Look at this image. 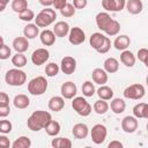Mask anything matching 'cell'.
Here are the masks:
<instances>
[{
	"label": "cell",
	"mask_w": 148,
	"mask_h": 148,
	"mask_svg": "<svg viewBox=\"0 0 148 148\" xmlns=\"http://www.w3.org/2000/svg\"><path fill=\"white\" fill-rule=\"evenodd\" d=\"M44 130L46 131V133L50 136H57L59 134V132H60V124L58 121H56V120H51L46 125V127Z\"/></svg>",
	"instance_id": "4dcf8cb0"
},
{
	"label": "cell",
	"mask_w": 148,
	"mask_h": 148,
	"mask_svg": "<svg viewBox=\"0 0 148 148\" xmlns=\"http://www.w3.org/2000/svg\"><path fill=\"white\" fill-rule=\"evenodd\" d=\"M112 22V18L111 16L106 13V12H101L96 15V24H97V28L101 29L102 31H105L108 29V27L111 24Z\"/></svg>",
	"instance_id": "4fadbf2b"
},
{
	"label": "cell",
	"mask_w": 148,
	"mask_h": 148,
	"mask_svg": "<svg viewBox=\"0 0 148 148\" xmlns=\"http://www.w3.org/2000/svg\"><path fill=\"white\" fill-rule=\"evenodd\" d=\"M97 95L101 99H104V101H109V99H112L113 98V90L108 87V86H102L97 89Z\"/></svg>",
	"instance_id": "83f0119b"
},
{
	"label": "cell",
	"mask_w": 148,
	"mask_h": 148,
	"mask_svg": "<svg viewBox=\"0 0 148 148\" xmlns=\"http://www.w3.org/2000/svg\"><path fill=\"white\" fill-rule=\"evenodd\" d=\"M39 3L44 7H50V6H53V1L54 0H38Z\"/></svg>",
	"instance_id": "db71d44e"
},
{
	"label": "cell",
	"mask_w": 148,
	"mask_h": 148,
	"mask_svg": "<svg viewBox=\"0 0 148 148\" xmlns=\"http://www.w3.org/2000/svg\"><path fill=\"white\" fill-rule=\"evenodd\" d=\"M145 65H146V67H148V60H147V61L145 62Z\"/></svg>",
	"instance_id": "680465c9"
},
{
	"label": "cell",
	"mask_w": 148,
	"mask_h": 148,
	"mask_svg": "<svg viewBox=\"0 0 148 148\" xmlns=\"http://www.w3.org/2000/svg\"><path fill=\"white\" fill-rule=\"evenodd\" d=\"M28 47H29V42L27 37H16L13 40V49L18 53L25 52Z\"/></svg>",
	"instance_id": "ac0fdd59"
},
{
	"label": "cell",
	"mask_w": 148,
	"mask_h": 148,
	"mask_svg": "<svg viewBox=\"0 0 148 148\" xmlns=\"http://www.w3.org/2000/svg\"><path fill=\"white\" fill-rule=\"evenodd\" d=\"M13 103H14V106L17 108V109H25V108L29 106L30 99H29V97H28L27 95H24V94H18V95H16V96L14 97Z\"/></svg>",
	"instance_id": "d4e9b609"
},
{
	"label": "cell",
	"mask_w": 148,
	"mask_h": 148,
	"mask_svg": "<svg viewBox=\"0 0 148 148\" xmlns=\"http://www.w3.org/2000/svg\"><path fill=\"white\" fill-rule=\"evenodd\" d=\"M105 39H106V37H105L103 34H101V32H95V34H92V35L90 36L89 43H90V46L97 51V50L103 45V43L105 42Z\"/></svg>",
	"instance_id": "44dd1931"
},
{
	"label": "cell",
	"mask_w": 148,
	"mask_h": 148,
	"mask_svg": "<svg viewBox=\"0 0 148 148\" xmlns=\"http://www.w3.org/2000/svg\"><path fill=\"white\" fill-rule=\"evenodd\" d=\"M110 108H111V111L116 114H120L125 111L126 109V103L124 99L121 98H113L111 101V104H110Z\"/></svg>",
	"instance_id": "cb8c5ba5"
},
{
	"label": "cell",
	"mask_w": 148,
	"mask_h": 148,
	"mask_svg": "<svg viewBox=\"0 0 148 148\" xmlns=\"http://www.w3.org/2000/svg\"><path fill=\"white\" fill-rule=\"evenodd\" d=\"M86 39V35H84V31L79 28V27H74L69 30V34H68V40L71 44L73 45H80L84 42Z\"/></svg>",
	"instance_id": "30bf717a"
},
{
	"label": "cell",
	"mask_w": 148,
	"mask_h": 148,
	"mask_svg": "<svg viewBox=\"0 0 148 148\" xmlns=\"http://www.w3.org/2000/svg\"><path fill=\"white\" fill-rule=\"evenodd\" d=\"M8 2H9V0H0V10L1 12L6 8V6H7Z\"/></svg>",
	"instance_id": "11a10c76"
},
{
	"label": "cell",
	"mask_w": 148,
	"mask_h": 148,
	"mask_svg": "<svg viewBox=\"0 0 148 148\" xmlns=\"http://www.w3.org/2000/svg\"><path fill=\"white\" fill-rule=\"evenodd\" d=\"M10 56V49L9 46H7L3 42V38H1V47H0V59L6 60L8 59Z\"/></svg>",
	"instance_id": "ab89813d"
},
{
	"label": "cell",
	"mask_w": 148,
	"mask_h": 148,
	"mask_svg": "<svg viewBox=\"0 0 148 148\" xmlns=\"http://www.w3.org/2000/svg\"><path fill=\"white\" fill-rule=\"evenodd\" d=\"M110 47H111V42H110L109 37H106L105 42H104V43H103V45H102V46H101V47L97 50V52H98V53H102V54H104V53L109 52Z\"/></svg>",
	"instance_id": "7bdbcfd3"
},
{
	"label": "cell",
	"mask_w": 148,
	"mask_h": 148,
	"mask_svg": "<svg viewBox=\"0 0 148 148\" xmlns=\"http://www.w3.org/2000/svg\"><path fill=\"white\" fill-rule=\"evenodd\" d=\"M75 9L76 8L74 7L73 3H67L62 9H60V13L64 17H72L75 14Z\"/></svg>",
	"instance_id": "74e56055"
},
{
	"label": "cell",
	"mask_w": 148,
	"mask_h": 148,
	"mask_svg": "<svg viewBox=\"0 0 148 148\" xmlns=\"http://www.w3.org/2000/svg\"><path fill=\"white\" fill-rule=\"evenodd\" d=\"M124 97L125 98H128V99H141L143 96H145V87L142 84H139V83H134V84H131L128 86L125 90H124Z\"/></svg>",
	"instance_id": "8992f818"
},
{
	"label": "cell",
	"mask_w": 148,
	"mask_h": 148,
	"mask_svg": "<svg viewBox=\"0 0 148 148\" xmlns=\"http://www.w3.org/2000/svg\"><path fill=\"white\" fill-rule=\"evenodd\" d=\"M18 17L21 21H25V22H30L31 20H35V13L31 9H25L24 12L18 14Z\"/></svg>",
	"instance_id": "f35d334b"
},
{
	"label": "cell",
	"mask_w": 148,
	"mask_h": 148,
	"mask_svg": "<svg viewBox=\"0 0 148 148\" xmlns=\"http://www.w3.org/2000/svg\"><path fill=\"white\" fill-rule=\"evenodd\" d=\"M108 147H109V148H121V147H123V143H121L120 141L113 140V141H111V142L109 143Z\"/></svg>",
	"instance_id": "f5cc1de1"
},
{
	"label": "cell",
	"mask_w": 148,
	"mask_h": 148,
	"mask_svg": "<svg viewBox=\"0 0 148 148\" xmlns=\"http://www.w3.org/2000/svg\"><path fill=\"white\" fill-rule=\"evenodd\" d=\"M143 118L148 119V104H147V103H146L145 109H143Z\"/></svg>",
	"instance_id": "9f6ffc18"
},
{
	"label": "cell",
	"mask_w": 148,
	"mask_h": 148,
	"mask_svg": "<svg viewBox=\"0 0 148 148\" xmlns=\"http://www.w3.org/2000/svg\"><path fill=\"white\" fill-rule=\"evenodd\" d=\"M69 24L65 21H59L54 24L53 27V32L56 34L57 37H65L69 34Z\"/></svg>",
	"instance_id": "9a60e30c"
},
{
	"label": "cell",
	"mask_w": 148,
	"mask_h": 148,
	"mask_svg": "<svg viewBox=\"0 0 148 148\" xmlns=\"http://www.w3.org/2000/svg\"><path fill=\"white\" fill-rule=\"evenodd\" d=\"M72 108L76 111L77 114L82 116V117H87L91 113L92 108L91 105L83 98V97H74L72 101Z\"/></svg>",
	"instance_id": "5b68a950"
},
{
	"label": "cell",
	"mask_w": 148,
	"mask_h": 148,
	"mask_svg": "<svg viewBox=\"0 0 148 148\" xmlns=\"http://www.w3.org/2000/svg\"><path fill=\"white\" fill-rule=\"evenodd\" d=\"M56 37H57L56 34H54L52 30H49V29L43 30V31L40 32V35H39L40 42H42V44L45 45V46H51V45H53L54 42H56Z\"/></svg>",
	"instance_id": "2e32d148"
},
{
	"label": "cell",
	"mask_w": 148,
	"mask_h": 148,
	"mask_svg": "<svg viewBox=\"0 0 148 148\" xmlns=\"http://www.w3.org/2000/svg\"><path fill=\"white\" fill-rule=\"evenodd\" d=\"M47 89V81L44 76H36L28 83V91L34 96L43 95Z\"/></svg>",
	"instance_id": "277c9868"
},
{
	"label": "cell",
	"mask_w": 148,
	"mask_h": 148,
	"mask_svg": "<svg viewBox=\"0 0 148 148\" xmlns=\"http://www.w3.org/2000/svg\"><path fill=\"white\" fill-rule=\"evenodd\" d=\"M72 133L76 139H86L88 133H89V128H88V126L86 124L79 123V124H75L73 126Z\"/></svg>",
	"instance_id": "e0dca14e"
},
{
	"label": "cell",
	"mask_w": 148,
	"mask_h": 148,
	"mask_svg": "<svg viewBox=\"0 0 148 148\" xmlns=\"http://www.w3.org/2000/svg\"><path fill=\"white\" fill-rule=\"evenodd\" d=\"M9 96L6 92H0V105H8Z\"/></svg>",
	"instance_id": "f907efd6"
},
{
	"label": "cell",
	"mask_w": 148,
	"mask_h": 148,
	"mask_svg": "<svg viewBox=\"0 0 148 148\" xmlns=\"http://www.w3.org/2000/svg\"><path fill=\"white\" fill-rule=\"evenodd\" d=\"M10 112V109H9V104L8 105H0V117L1 118H5L9 114Z\"/></svg>",
	"instance_id": "c3c4849f"
},
{
	"label": "cell",
	"mask_w": 148,
	"mask_h": 148,
	"mask_svg": "<svg viewBox=\"0 0 148 148\" xmlns=\"http://www.w3.org/2000/svg\"><path fill=\"white\" fill-rule=\"evenodd\" d=\"M67 5V1L66 0H54L53 1V7L54 9H62L65 6Z\"/></svg>",
	"instance_id": "681fc988"
},
{
	"label": "cell",
	"mask_w": 148,
	"mask_h": 148,
	"mask_svg": "<svg viewBox=\"0 0 148 148\" xmlns=\"http://www.w3.org/2000/svg\"><path fill=\"white\" fill-rule=\"evenodd\" d=\"M49 58H50V52L43 47L35 50L31 54V61L36 66H40V65L45 64L49 60Z\"/></svg>",
	"instance_id": "ba28073f"
},
{
	"label": "cell",
	"mask_w": 148,
	"mask_h": 148,
	"mask_svg": "<svg viewBox=\"0 0 148 148\" xmlns=\"http://www.w3.org/2000/svg\"><path fill=\"white\" fill-rule=\"evenodd\" d=\"M38 28H39V27H38L37 24H31V23L27 24V25L24 27V29H23L24 37H27L28 39H34V38H36V37L38 36V34H39V29H38Z\"/></svg>",
	"instance_id": "484cf974"
},
{
	"label": "cell",
	"mask_w": 148,
	"mask_h": 148,
	"mask_svg": "<svg viewBox=\"0 0 148 148\" xmlns=\"http://www.w3.org/2000/svg\"><path fill=\"white\" fill-rule=\"evenodd\" d=\"M130 44H131V39H130V37L126 36V35H120V36L116 37V39H114V42H113V46H114L117 50H119V51L126 50V49L130 46Z\"/></svg>",
	"instance_id": "7402d4cb"
},
{
	"label": "cell",
	"mask_w": 148,
	"mask_h": 148,
	"mask_svg": "<svg viewBox=\"0 0 148 148\" xmlns=\"http://www.w3.org/2000/svg\"><path fill=\"white\" fill-rule=\"evenodd\" d=\"M104 69L108 72V73H116L118 69H119V62L116 58L113 57H110L108 59H105L104 61Z\"/></svg>",
	"instance_id": "4316f807"
},
{
	"label": "cell",
	"mask_w": 148,
	"mask_h": 148,
	"mask_svg": "<svg viewBox=\"0 0 148 148\" xmlns=\"http://www.w3.org/2000/svg\"><path fill=\"white\" fill-rule=\"evenodd\" d=\"M51 146L53 148H71L72 141L67 138H54L51 141Z\"/></svg>",
	"instance_id": "f1b7e54d"
},
{
	"label": "cell",
	"mask_w": 148,
	"mask_h": 148,
	"mask_svg": "<svg viewBox=\"0 0 148 148\" xmlns=\"http://www.w3.org/2000/svg\"><path fill=\"white\" fill-rule=\"evenodd\" d=\"M76 69V60L71 57V56H66L61 59V64H60V71L66 74V75H71L75 72Z\"/></svg>",
	"instance_id": "9c48e42d"
},
{
	"label": "cell",
	"mask_w": 148,
	"mask_h": 148,
	"mask_svg": "<svg viewBox=\"0 0 148 148\" xmlns=\"http://www.w3.org/2000/svg\"><path fill=\"white\" fill-rule=\"evenodd\" d=\"M102 6L108 12H113V0H102Z\"/></svg>",
	"instance_id": "bcb514c9"
},
{
	"label": "cell",
	"mask_w": 148,
	"mask_h": 148,
	"mask_svg": "<svg viewBox=\"0 0 148 148\" xmlns=\"http://www.w3.org/2000/svg\"><path fill=\"white\" fill-rule=\"evenodd\" d=\"M138 118L134 116H126L121 120V128L126 133H133L138 130Z\"/></svg>",
	"instance_id": "8fae6325"
},
{
	"label": "cell",
	"mask_w": 148,
	"mask_h": 148,
	"mask_svg": "<svg viewBox=\"0 0 148 148\" xmlns=\"http://www.w3.org/2000/svg\"><path fill=\"white\" fill-rule=\"evenodd\" d=\"M147 132H148V123H147Z\"/></svg>",
	"instance_id": "91938a15"
},
{
	"label": "cell",
	"mask_w": 148,
	"mask_h": 148,
	"mask_svg": "<svg viewBox=\"0 0 148 148\" xmlns=\"http://www.w3.org/2000/svg\"><path fill=\"white\" fill-rule=\"evenodd\" d=\"M64 106H65V99L61 96H53L49 101V109L51 111H54V112L61 111Z\"/></svg>",
	"instance_id": "d6986e66"
},
{
	"label": "cell",
	"mask_w": 148,
	"mask_h": 148,
	"mask_svg": "<svg viewBox=\"0 0 148 148\" xmlns=\"http://www.w3.org/2000/svg\"><path fill=\"white\" fill-rule=\"evenodd\" d=\"M120 61L126 67H133L135 65V56L128 50H124L120 54Z\"/></svg>",
	"instance_id": "603a6c76"
},
{
	"label": "cell",
	"mask_w": 148,
	"mask_h": 148,
	"mask_svg": "<svg viewBox=\"0 0 148 148\" xmlns=\"http://www.w3.org/2000/svg\"><path fill=\"white\" fill-rule=\"evenodd\" d=\"M12 128H13V125H12V123H10L9 120L2 119V120L0 121V132H1L2 134L9 133V132L12 131Z\"/></svg>",
	"instance_id": "60d3db41"
},
{
	"label": "cell",
	"mask_w": 148,
	"mask_h": 148,
	"mask_svg": "<svg viewBox=\"0 0 148 148\" xmlns=\"http://www.w3.org/2000/svg\"><path fill=\"white\" fill-rule=\"evenodd\" d=\"M0 146L3 147V148H8L10 146V142H9V139L5 135H0Z\"/></svg>",
	"instance_id": "816d5d0a"
},
{
	"label": "cell",
	"mask_w": 148,
	"mask_h": 148,
	"mask_svg": "<svg viewBox=\"0 0 148 148\" xmlns=\"http://www.w3.org/2000/svg\"><path fill=\"white\" fill-rule=\"evenodd\" d=\"M138 59L145 64L148 60V49H140L138 51Z\"/></svg>",
	"instance_id": "ee69618b"
},
{
	"label": "cell",
	"mask_w": 148,
	"mask_h": 148,
	"mask_svg": "<svg viewBox=\"0 0 148 148\" xmlns=\"http://www.w3.org/2000/svg\"><path fill=\"white\" fill-rule=\"evenodd\" d=\"M82 92H83V96L91 97L95 94V87H94L92 82H90V81L83 82V84H82Z\"/></svg>",
	"instance_id": "d590c367"
},
{
	"label": "cell",
	"mask_w": 148,
	"mask_h": 148,
	"mask_svg": "<svg viewBox=\"0 0 148 148\" xmlns=\"http://www.w3.org/2000/svg\"><path fill=\"white\" fill-rule=\"evenodd\" d=\"M60 91H61V95L64 98L66 99H73L77 92V88H76V84L74 82H65L61 84V88H60Z\"/></svg>",
	"instance_id": "7c38bea8"
},
{
	"label": "cell",
	"mask_w": 148,
	"mask_h": 148,
	"mask_svg": "<svg viewBox=\"0 0 148 148\" xmlns=\"http://www.w3.org/2000/svg\"><path fill=\"white\" fill-rule=\"evenodd\" d=\"M51 120H52V116L50 112L43 111V110H37V111L32 112V114L28 118L27 125H28L29 130L36 132V131H40V130L45 128L46 125Z\"/></svg>",
	"instance_id": "6da1fadb"
},
{
	"label": "cell",
	"mask_w": 148,
	"mask_h": 148,
	"mask_svg": "<svg viewBox=\"0 0 148 148\" xmlns=\"http://www.w3.org/2000/svg\"><path fill=\"white\" fill-rule=\"evenodd\" d=\"M109 108H110V105L106 103V101L101 99V98L94 103V111L97 114H104V113H106L108 110H109Z\"/></svg>",
	"instance_id": "f546056e"
},
{
	"label": "cell",
	"mask_w": 148,
	"mask_h": 148,
	"mask_svg": "<svg viewBox=\"0 0 148 148\" xmlns=\"http://www.w3.org/2000/svg\"><path fill=\"white\" fill-rule=\"evenodd\" d=\"M108 135V130L104 125L102 124H96L95 126H92L91 131H90V136L94 143L96 145H101L105 141Z\"/></svg>",
	"instance_id": "52a82bcc"
},
{
	"label": "cell",
	"mask_w": 148,
	"mask_h": 148,
	"mask_svg": "<svg viewBox=\"0 0 148 148\" xmlns=\"http://www.w3.org/2000/svg\"><path fill=\"white\" fill-rule=\"evenodd\" d=\"M12 9L15 13H22L28 9V1L27 0H13L12 1Z\"/></svg>",
	"instance_id": "836d02e7"
},
{
	"label": "cell",
	"mask_w": 148,
	"mask_h": 148,
	"mask_svg": "<svg viewBox=\"0 0 148 148\" xmlns=\"http://www.w3.org/2000/svg\"><path fill=\"white\" fill-rule=\"evenodd\" d=\"M59 71H60V67H59L56 62H50V64H47L46 67H45V74H46L47 76H50V77L56 76V75L59 73Z\"/></svg>",
	"instance_id": "e575fe53"
},
{
	"label": "cell",
	"mask_w": 148,
	"mask_h": 148,
	"mask_svg": "<svg viewBox=\"0 0 148 148\" xmlns=\"http://www.w3.org/2000/svg\"><path fill=\"white\" fill-rule=\"evenodd\" d=\"M12 64L17 68H22L27 65V57L23 53L16 52V54L12 57Z\"/></svg>",
	"instance_id": "1f68e13d"
},
{
	"label": "cell",
	"mask_w": 148,
	"mask_h": 148,
	"mask_svg": "<svg viewBox=\"0 0 148 148\" xmlns=\"http://www.w3.org/2000/svg\"><path fill=\"white\" fill-rule=\"evenodd\" d=\"M126 6V0H113V12H120Z\"/></svg>",
	"instance_id": "f6af8a7d"
},
{
	"label": "cell",
	"mask_w": 148,
	"mask_h": 148,
	"mask_svg": "<svg viewBox=\"0 0 148 148\" xmlns=\"http://www.w3.org/2000/svg\"><path fill=\"white\" fill-rule=\"evenodd\" d=\"M126 8H127V12L130 14L136 15V14H140L142 12L143 5H142L141 0H128L126 2Z\"/></svg>",
	"instance_id": "ffe728a7"
},
{
	"label": "cell",
	"mask_w": 148,
	"mask_h": 148,
	"mask_svg": "<svg viewBox=\"0 0 148 148\" xmlns=\"http://www.w3.org/2000/svg\"><path fill=\"white\" fill-rule=\"evenodd\" d=\"M5 80L6 83L8 86H13V87H21L27 81V74L20 69V68H13L7 71L6 75H5Z\"/></svg>",
	"instance_id": "7a4b0ae2"
},
{
	"label": "cell",
	"mask_w": 148,
	"mask_h": 148,
	"mask_svg": "<svg viewBox=\"0 0 148 148\" xmlns=\"http://www.w3.org/2000/svg\"><path fill=\"white\" fill-rule=\"evenodd\" d=\"M119 30H120V24H119V22L116 21V20H112L111 24L108 27V29H106L104 32H105L106 35H109V36H116V35L119 32Z\"/></svg>",
	"instance_id": "8d00e7d4"
},
{
	"label": "cell",
	"mask_w": 148,
	"mask_h": 148,
	"mask_svg": "<svg viewBox=\"0 0 148 148\" xmlns=\"http://www.w3.org/2000/svg\"><path fill=\"white\" fill-rule=\"evenodd\" d=\"M146 83H147V86H148V75H147V77H146Z\"/></svg>",
	"instance_id": "6f0895ef"
},
{
	"label": "cell",
	"mask_w": 148,
	"mask_h": 148,
	"mask_svg": "<svg viewBox=\"0 0 148 148\" xmlns=\"http://www.w3.org/2000/svg\"><path fill=\"white\" fill-rule=\"evenodd\" d=\"M56 18H57L56 12L49 7L47 8L45 7V9L40 10L35 17V24H37L39 28H46L50 24H52L56 21Z\"/></svg>",
	"instance_id": "3957f363"
},
{
	"label": "cell",
	"mask_w": 148,
	"mask_h": 148,
	"mask_svg": "<svg viewBox=\"0 0 148 148\" xmlns=\"http://www.w3.org/2000/svg\"><path fill=\"white\" fill-rule=\"evenodd\" d=\"M146 103H138L133 108V116L136 118H143V109Z\"/></svg>",
	"instance_id": "b9f144b4"
},
{
	"label": "cell",
	"mask_w": 148,
	"mask_h": 148,
	"mask_svg": "<svg viewBox=\"0 0 148 148\" xmlns=\"http://www.w3.org/2000/svg\"><path fill=\"white\" fill-rule=\"evenodd\" d=\"M88 3V0H73V5L76 9H83Z\"/></svg>",
	"instance_id": "7dc6e473"
},
{
	"label": "cell",
	"mask_w": 148,
	"mask_h": 148,
	"mask_svg": "<svg viewBox=\"0 0 148 148\" xmlns=\"http://www.w3.org/2000/svg\"><path fill=\"white\" fill-rule=\"evenodd\" d=\"M91 76H92V80L95 83L97 84H101L103 86L104 83L108 82V72L105 69H102V68H95L91 73Z\"/></svg>",
	"instance_id": "5bb4252c"
},
{
	"label": "cell",
	"mask_w": 148,
	"mask_h": 148,
	"mask_svg": "<svg viewBox=\"0 0 148 148\" xmlns=\"http://www.w3.org/2000/svg\"><path fill=\"white\" fill-rule=\"evenodd\" d=\"M30 146H31V140L28 136H20L12 143L13 148H29Z\"/></svg>",
	"instance_id": "d6a6232c"
}]
</instances>
